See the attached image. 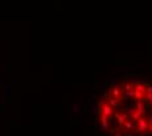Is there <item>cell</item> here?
<instances>
[{
  "instance_id": "1",
  "label": "cell",
  "mask_w": 152,
  "mask_h": 136,
  "mask_svg": "<svg viewBox=\"0 0 152 136\" xmlns=\"http://www.w3.org/2000/svg\"><path fill=\"white\" fill-rule=\"evenodd\" d=\"M97 121L113 136H152V83L113 84L99 103Z\"/></svg>"
}]
</instances>
